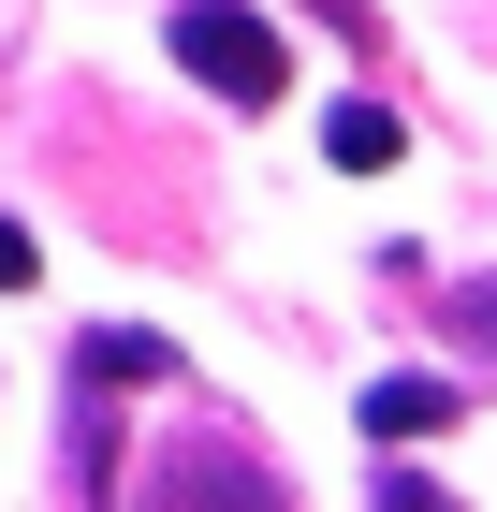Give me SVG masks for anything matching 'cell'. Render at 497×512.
Masks as SVG:
<instances>
[{"instance_id": "7", "label": "cell", "mask_w": 497, "mask_h": 512, "mask_svg": "<svg viewBox=\"0 0 497 512\" xmlns=\"http://www.w3.org/2000/svg\"><path fill=\"white\" fill-rule=\"evenodd\" d=\"M307 15H322L337 44H381V15H366V0H307Z\"/></svg>"}, {"instance_id": "8", "label": "cell", "mask_w": 497, "mask_h": 512, "mask_svg": "<svg viewBox=\"0 0 497 512\" xmlns=\"http://www.w3.org/2000/svg\"><path fill=\"white\" fill-rule=\"evenodd\" d=\"M30 278H44V249L15 235V220H0V293H30Z\"/></svg>"}, {"instance_id": "6", "label": "cell", "mask_w": 497, "mask_h": 512, "mask_svg": "<svg viewBox=\"0 0 497 512\" xmlns=\"http://www.w3.org/2000/svg\"><path fill=\"white\" fill-rule=\"evenodd\" d=\"M439 322H454L468 352H497V278H439Z\"/></svg>"}, {"instance_id": "2", "label": "cell", "mask_w": 497, "mask_h": 512, "mask_svg": "<svg viewBox=\"0 0 497 512\" xmlns=\"http://www.w3.org/2000/svg\"><path fill=\"white\" fill-rule=\"evenodd\" d=\"M161 498H220V512H278V469H264V454H234V439H191V454H161Z\"/></svg>"}, {"instance_id": "5", "label": "cell", "mask_w": 497, "mask_h": 512, "mask_svg": "<svg viewBox=\"0 0 497 512\" xmlns=\"http://www.w3.org/2000/svg\"><path fill=\"white\" fill-rule=\"evenodd\" d=\"M395 147H410V132H395L381 103H337V118H322V161H337V176H381Z\"/></svg>"}, {"instance_id": "4", "label": "cell", "mask_w": 497, "mask_h": 512, "mask_svg": "<svg viewBox=\"0 0 497 512\" xmlns=\"http://www.w3.org/2000/svg\"><path fill=\"white\" fill-rule=\"evenodd\" d=\"M454 410H468V395H454V381H410V366H395V381H366V439H439Z\"/></svg>"}, {"instance_id": "1", "label": "cell", "mask_w": 497, "mask_h": 512, "mask_svg": "<svg viewBox=\"0 0 497 512\" xmlns=\"http://www.w3.org/2000/svg\"><path fill=\"white\" fill-rule=\"evenodd\" d=\"M176 74L205 88V103H234V118H264L278 88H293V44H278V15H249V0H176Z\"/></svg>"}, {"instance_id": "3", "label": "cell", "mask_w": 497, "mask_h": 512, "mask_svg": "<svg viewBox=\"0 0 497 512\" xmlns=\"http://www.w3.org/2000/svg\"><path fill=\"white\" fill-rule=\"evenodd\" d=\"M88 381H176V395H191V366H176V337H147V322H88Z\"/></svg>"}]
</instances>
